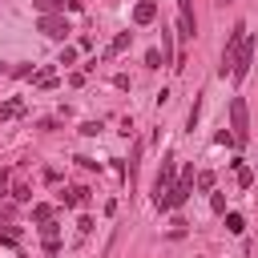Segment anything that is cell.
<instances>
[{
	"label": "cell",
	"instance_id": "1",
	"mask_svg": "<svg viewBox=\"0 0 258 258\" xmlns=\"http://www.w3.org/2000/svg\"><path fill=\"white\" fill-rule=\"evenodd\" d=\"M230 137H234V145L250 141V117H246V101L242 97L230 101Z\"/></svg>",
	"mask_w": 258,
	"mask_h": 258
},
{
	"label": "cell",
	"instance_id": "2",
	"mask_svg": "<svg viewBox=\"0 0 258 258\" xmlns=\"http://www.w3.org/2000/svg\"><path fill=\"white\" fill-rule=\"evenodd\" d=\"M250 60H254V36L246 32V36H242V44H238V52H234V64H230V77H234V81H242V77L250 73Z\"/></svg>",
	"mask_w": 258,
	"mask_h": 258
},
{
	"label": "cell",
	"instance_id": "3",
	"mask_svg": "<svg viewBox=\"0 0 258 258\" xmlns=\"http://www.w3.org/2000/svg\"><path fill=\"white\" fill-rule=\"evenodd\" d=\"M177 32L181 36L198 32V24H194V0H177Z\"/></svg>",
	"mask_w": 258,
	"mask_h": 258
},
{
	"label": "cell",
	"instance_id": "4",
	"mask_svg": "<svg viewBox=\"0 0 258 258\" xmlns=\"http://www.w3.org/2000/svg\"><path fill=\"white\" fill-rule=\"evenodd\" d=\"M40 28H44L52 40H64V36H69V20H60V16H40Z\"/></svg>",
	"mask_w": 258,
	"mask_h": 258
},
{
	"label": "cell",
	"instance_id": "5",
	"mask_svg": "<svg viewBox=\"0 0 258 258\" xmlns=\"http://www.w3.org/2000/svg\"><path fill=\"white\" fill-rule=\"evenodd\" d=\"M173 169H177V161L165 157V161H161V173H157V185H153L157 194H169V189H173Z\"/></svg>",
	"mask_w": 258,
	"mask_h": 258
},
{
	"label": "cell",
	"instance_id": "6",
	"mask_svg": "<svg viewBox=\"0 0 258 258\" xmlns=\"http://www.w3.org/2000/svg\"><path fill=\"white\" fill-rule=\"evenodd\" d=\"M153 16H157V4L153 0H137L133 4V24H153Z\"/></svg>",
	"mask_w": 258,
	"mask_h": 258
},
{
	"label": "cell",
	"instance_id": "7",
	"mask_svg": "<svg viewBox=\"0 0 258 258\" xmlns=\"http://www.w3.org/2000/svg\"><path fill=\"white\" fill-rule=\"evenodd\" d=\"M173 60V40H169V32L161 28V64H169Z\"/></svg>",
	"mask_w": 258,
	"mask_h": 258
},
{
	"label": "cell",
	"instance_id": "8",
	"mask_svg": "<svg viewBox=\"0 0 258 258\" xmlns=\"http://www.w3.org/2000/svg\"><path fill=\"white\" fill-rule=\"evenodd\" d=\"M64 202H69V206H85V202H89V189H81V185H77V189H69V194H64Z\"/></svg>",
	"mask_w": 258,
	"mask_h": 258
},
{
	"label": "cell",
	"instance_id": "9",
	"mask_svg": "<svg viewBox=\"0 0 258 258\" xmlns=\"http://www.w3.org/2000/svg\"><path fill=\"white\" fill-rule=\"evenodd\" d=\"M32 8L48 16V12H56V8H64V0H32Z\"/></svg>",
	"mask_w": 258,
	"mask_h": 258
},
{
	"label": "cell",
	"instance_id": "10",
	"mask_svg": "<svg viewBox=\"0 0 258 258\" xmlns=\"http://www.w3.org/2000/svg\"><path fill=\"white\" fill-rule=\"evenodd\" d=\"M234 169H238V185H242V189H246V185H254V173H250L242 161H234Z\"/></svg>",
	"mask_w": 258,
	"mask_h": 258
},
{
	"label": "cell",
	"instance_id": "11",
	"mask_svg": "<svg viewBox=\"0 0 258 258\" xmlns=\"http://www.w3.org/2000/svg\"><path fill=\"white\" fill-rule=\"evenodd\" d=\"M226 230H230V234H242V230H246L242 214H226Z\"/></svg>",
	"mask_w": 258,
	"mask_h": 258
},
{
	"label": "cell",
	"instance_id": "12",
	"mask_svg": "<svg viewBox=\"0 0 258 258\" xmlns=\"http://www.w3.org/2000/svg\"><path fill=\"white\" fill-rule=\"evenodd\" d=\"M125 44H129V32H121V36H117V40H113V44H109V56H117V52H121V48H125Z\"/></svg>",
	"mask_w": 258,
	"mask_h": 258
},
{
	"label": "cell",
	"instance_id": "13",
	"mask_svg": "<svg viewBox=\"0 0 258 258\" xmlns=\"http://www.w3.org/2000/svg\"><path fill=\"white\" fill-rule=\"evenodd\" d=\"M16 113H20V101H8V105H0V121H4V117H16Z\"/></svg>",
	"mask_w": 258,
	"mask_h": 258
},
{
	"label": "cell",
	"instance_id": "14",
	"mask_svg": "<svg viewBox=\"0 0 258 258\" xmlns=\"http://www.w3.org/2000/svg\"><path fill=\"white\" fill-rule=\"evenodd\" d=\"M145 64H149V69H161V52L149 48V52H145Z\"/></svg>",
	"mask_w": 258,
	"mask_h": 258
},
{
	"label": "cell",
	"instance_id": "15",
	"mask_svg": "<svg viewBox=\"0 0 258 258\" xmlns=\"http://www.w3.org/2000/svg\"><path fill=\"white\" fill-rule=\"evenodd\" d=\"M81 133H85V137H97V133H101V125H97V121H85V125H81Z\"/></svg>",
	"mask_w": 258,
	"mask_h": 258
},
{
	"label": "cell",
	"instance_id": "16",
	"mask_svg": "<svg viewBox=\"0 0 258 258\" xmlns=\"http://www.w3.org/2000/svg\"><path fill=\"white\" fill-rule=\"evenodd\" d=\"M32 218H36V222H48V218H52V210H48V206H36V210H32Z\"/></svg>",
	"mask_w": 258,
	"mask_h": 258
},
{
	"label": "cell",
	"instance_id": "17",
	"mask_svg": "<svg viewBox=\"0 0 258 258\" xmlns=\"http://www.w3.org/2000/svg\"><path fill=\"white\" fill-rule=\"evenodd\" d=\"M210 206H214V214H226V198H222V194H214V202H210Z\"/></svg>",
	"mask_w": 258,
	"mask_h": 258
}]
</instances>
